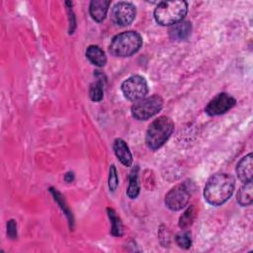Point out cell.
<instances>
[{"mask_svg": "<svg viewBox=\"0 0 253 253\" xmlns=\"http://www.w3.org/2000/svg\"><path fill=\"white\" fill-rule=\"evenodd\" d=\"M142 45L141 36L134 31H127L115 36L109 45V51L114 56H130Z\"/></svg>", "mask_w": 253, "mask_h": 253, "instance_id": "4", "label": "cell"}, {"mask_svg": "<svg viewBox=\"0 0 253 253\" xmlns=\"http://www.w3.org/2000/svg\"><path fill=\"white\" fill-rule=\"evenodd\" d=\"M236 200H237V203L242 207L250 206L252 204V201H253L252 181L244 183V185L238 190Z\"/></svg>", "mask_w": 253, "mask_h": 253, "instance_id": "15", "label": "cell"}, {"mask_svg": "<svg viewBox=\"0 0 253 253\" xmlns=\"http://www.w3.org/2000/svg\"><path fill=\"white\" fill-rule=\"evenodd\" d=\"M111 1L109 0H93L90 3L89 12L92 19L96 22H102L106 16L109 9Z\"/></svg>", "mask_w": 253, "mask_h": 253, "instance_id": "12", "label": "cell"}, {"mask_svg": "<svg viewBox=\"0 0 253 253\" xmlns=\"http://www.w3.org/2000/svg\"><path fill=\"white\" fill-rule=\"evenodd\" d=\"M86 57L92 64L99 67L104 66L107 62L105 52L98 45H89L86 49Z\"/></svg>", "mask_w": 253, "mask_h": 253, "instance_id": "14", "label": "cell"}, {"mask_svg": "<svg viewBox=\"0 0 253 253\" xmlns=\"http://www.w3.org/2000/svg\"><path fill=\"white\" fill-rule=\"evenodd\" d=\"M73 179H74V175H73L72 172H67V173L65 174V176H64V180H65L66 182H68V183L72 182Z\"/></svg>", "mask_w": 253, "mask_h": 253, "instance_id": "24", "label": "cell"}, {"mask_svg": "<svg viewBox=\"0 0 253 253\" xmlns=\"http://www.w3.org/2000/svg\"><path fill=\"white\" fill-rule=\"evenodd\" d=\"M122 92L127 100L135 102L147 95L148 85L142 76L132 75L123 82Z\"/></svg>", "mask_w": 253, "mask_h": 253, "instance_id": "6", "label": "cell"}, {"mask_svg": "<svg viewBox=\"0 0 253 253\" xmlns=\"http://www.w3.org/2000/svg\"><path fill=\"white\" fill-rule=\"evenodd\" d=\"M7 234L12 239L17 237V224L14 219H10L7 223Z\"/></svg>", "mask_w": 253, "mask_h": 253, "instance_id": "23", "label": "cell"}, {"mask_svg": "<svg viewBox=\"0 0 253 253\" xmlns=\"http://www.w3.org/2000/svg\"><path fill=\"white\" fill-rule=\"evenodd\" d=\"M192 31V25L189 21H181L175 25H172L169 29V36L173 40H184Z\"/></svg>", "mask_w": 253, "mask_h": 253, "instance_id": "13", "label": "cell"}, {"mask_svg": "<svg viewBox=\"0 0 253 253\" xmlns=\"http://www.w3.org/2000/svg\"><path fill=\"white\" fill-rule=\"evenodd\" d=\"M139 182H138V167L135 166L129 173L128 176V187L126 190V195L130 199H135L139 194Z\"/></svg>", "mask_w": 253, "mask_h": 253, "instance_id": "16", "label": "cell"}, {"mask_svg": "<svg viewBox=\"0 0 253 253\" xmlns=\"http://www.w3.org/2000/svg\"><path fill=\"white\" fill-rule=\"evenodd\" d=\"M176 243L184 249H189L192 245L191 233L189 231H182L176 235Z\"/></svg>", "mask_w": 253, "mask_h": 253, "instance_id": "21", "label": "cell"}, {"mask_svg": "<svg viewBox=\"0 0 253 253\" xmlns=\"http://www.w3.org/2000/svg\"><path fill=\"white\" fill-rule=\"evenodd\" d=\"M196 214H197V211L194 206H191L190 208H188L179 218V226L183 229L188 228L194 222L196 218Z\"/></svg>", "mask_w": 253, "mask_h": 253, "instance_id": "18", "label": "cell"}, {"mask_svg": "<svg viewBox=\"0 0 253 253\" xmlns=\"http://www.w3.org/2000/svg\"><path fill=\"white\" fill-rule=\"evenodd\" d=\"M108 184H109V189L111 192H115V190L118 187L119 184V180H118V173H117V169L115 167V165H111L110 167V172H109V180H108Z\"/></svg>", "mask_w": 253, "mask_h": 253, "instance_id": "22", "label": "cell"}, {"mask_svg": "<svg viewBox=\"0 0 253 253\" xmlns=\"http://www.w3.org/2000/svg\"><path fill=\"white\" fill-rule=\"evenodd\" d=\"M236 104V100L227 93L217 94L207 105L205 111L209 116H218L226 113Z\"/></svg>", "mask_w": 253, "mask_h": 253, "instance_id": "9", "label": "cell"}, {"mask_svg": "<svg viewBox=\"0 0 253 253\" xmlns=\"http://www.w3.org/2000/svg\"><path fill=\"white\" fill-rule=\"evenodd\" d=\"M50 193L53 195V197H54V200L57 202V204L59 205V207L62 209V211H64V213L66 214V216L68 217V219L70 220L69 222H73V217H72V213L70 212V211H69V208L66 206V204H65V201H64V199H63V197L61 196V194L60 193H58L56 190H54V189H52V188H50Z\"/></svg>", "mask_w": 253, "mask_h": 253, "instance_id": "20", "label": "cell"}, {"mask_svg": "<svg viewBox=\"0 0 253 253\" xmlns=\"http://www.w3.org/2000/svg\"><path fill=\"white\" fill-rule=\"evenodd\" d=\"M253 155L252 153H248L244 157H242L239 162L236 165V174L238 179L243 182L247 183L249 181H252V175H253Z\"/></svg>", "mask_w": 253, "mask_h": 253, "instance_id": "10", "label": "cell"}, {"mask_svg": "<svg viewBox=\"0 0 253 253\" xmlns=\"http://www.w3.org/2000/svg\"><path fill=\"white\" fill-rule=\"evenodd\" d=\"M191 197L190 187L187 183L176 185L165 196V205L171 211H180L187 206Z\"/></svg>", "mask_w": 253, "mask_h": 253, "instance_id": "7", "label": "cell"}, {"mask_svg": "<svg viewBox=\"0 0 253 253\" xmlns=\"http://www.w3.org/2000/svg\"><path fill=\"white\" fill-rule=\"evenodd\" d=\"M103 94H104V90H103V82L101 79H98L97 81L93 82L90 85V89H89V97L92 101L94 102H99L103 99Z\"/></svg>", "mask_w": 253, "mask_h": 253, "instance_id": "19", "label": "cell"}, {"mask_svg": "<svg viewBox=\"0 0 253 253\" xmlns=\"http://www.w3.org/2000/svg\"><path fill=\"white\" fill-rule=\"evenodd\" d=\"M234 187L235 180L230 174H214L205 186L204 198L211 206H220L231 197Z\"/></svg>", "mask_w": 253, "mask_h": 253, "instance_id": "1", "label": "cell"}, {"mask_svg": "<svg viewBox=\"0 0 253 253\" xmlns=\"http://www.w3.org/2000/svg\"><path fill=\"white\" fill-rule=\"evenodd\" d=\"M163 107V100L158 95L144 97L135 101L131 106V115L134 119L139 121L147 120L155 116Z\"/></svg>", "mask_w": 253, "mask_h": 253, "instance_id": "5", "label": "cell"}, {"mask_svg": "<svg viewBox=\"0 0 253 253\" xmlns=\"http://www.w3.org/2000/svg\"><path fill=\"white\" fill-rule=\"evenodd\" d=\"M187 12L188 3L186 1H162L154 10V18L161 26H172L183 21Z\"/></svg>", "mask_w": 253, "mask_h": 253, "instance_id": "2", "label": "cell"}, {"mask_svg": "<svg viewBox=\"0 0 253 253\" xmlns=\"http://www.w3.org/2000/svg\"><path fill=\"white\" fill-rule=\"evenodd\" d=\"M136 9L135 6L130 2H118L112 9L111 18L113 22L121 27L129 25L135 17Z\"/></svg>", "mask_w": 253, "mask_h": 253, "instance_id": "8", "label": "cell"}, {"mask_svg": "<svg viewBox=\"0 0 253 253\" xmlns=\"http://www.w3.org/2000/svg\"><path fill=\"white\" fill-rule=\"evenodd\" d=\"M174 123L168 117L162 116L154 120L148 126L145 134L146 146L151 150L160 148L171 136Z\"/></svg>", "mask_w": 253, "mask_h": 253, "instance_id": "3", "label": "cell"}, {"mask_svg": "<svg viewBox=\"0 0 253 253\" xmlns=\"http://www.w3.org/2000/svg\"><path fill=\"white\" fill-rule=\"evenodd\" d=\"M113 148L116 156L126 167L132 165V155L126 144V142L122 138H116L113 143Z\"/></svg>", "mask_w": 253, "mask_h": 253, "instance_id": "11", "label": "cell"}, {"mask_svg": "<svg viewBox=\"0 0 253 253\" xmlns=\"http://www.w3.org/2000/svg\"><path fill=\"white\" fill-rule=\"evenodd\" d=\"M107 211H108V215L112 222V228H111L112 235L121 236L123 234V224H122L120 217L117 215L116 211L111 208H108Z\"/></svg>", "mask_w": 253, "mask_h": 253, "instance_id": "17", "label": "cell"}]
</instances>
